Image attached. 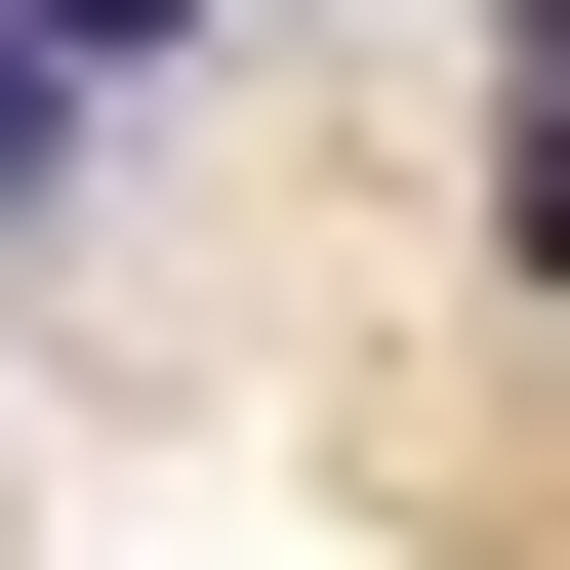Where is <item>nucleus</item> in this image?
Listing matches in <instances>:
<instances>
[{
  "instance_id": "1",
  "label": "nucleus",
  "mask_w": 570,
  "mask_h": 570,
  "mask_svg": "<svg viewBox=\"0 0 570 570\" xmlns=\"http://www.w3.org/2000/svg\"><path fill=\"white\" fill-rule=\"evenodd\" d=\"M41 164H82V41H41V0H0V204H41Z\"/></svg>"
},
{
  "instance_id": "3",
  "label": "nucleus",
  "mask_w": 570,
  "mask_h": 570,
  "mask_svg": "<svg viewBox=\"0 0 570 570\" xmlns=\"http://www.w3.org/2000/svg\"><path fill=\"white\" fill-rule=\"evenodd\" d=\"M489 41H530V82H570V0H489Z\"/></svg>"
},
{
  "instance_id": "2",
  "label": "nucleus",
  "mask_w": 570,
  "mask_h": 570,
  "mask_svg": "<svg viewBox=\"0 0 570 570\" xmlns=\"http://www.w3.org/2000/svg\"><path fill=\"white\" fill-rule=\"evenodd\" d=\"M41 41H82V82H164V41H204V0H41Z\"/></svg>"
}]
</instances>
